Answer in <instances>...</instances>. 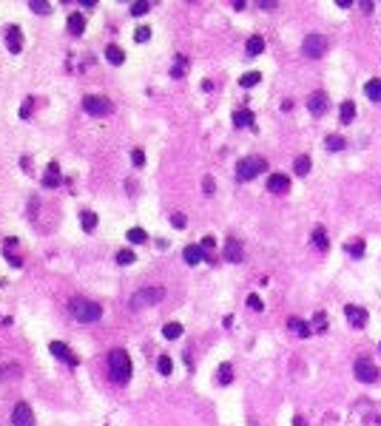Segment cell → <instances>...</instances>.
Wrapping results in <instances>:
<instances>
[{
	"instance_id": "obj_20",
	"label": "cell",
	"mask_w": 381,
	"mask_h": 426,
	"mask_svg": "<svg viewBox=\"0 0 381 426\" xmlns=\"http://www.w3.org/2000/svg\"><path fill=\"white\" fill-rule=\"evenodd\" d=\"M233 125H236V128H253V114L248 108L233 111Z\"/></svg>"
},
{
	"instance_id": "obj_9",
	"label": "cell",
	"mask_w": 381,
	"mask_h": 426,
	"mask_svg": "<svg viewBox=\"0 0 381 426\" xmlns=\"http://www.w3.org/2000/svg\"><path fill=\"white\" fill-rule=\"evenodd\" d=\"M12 423H15V426H31V423H34L31 406L29 404H17L15 412H12Z\"/></svg>"
},
{
	"instance_id": "obj_44",
	"label": "cell",
	"mask_w": 381,
	"mask_h": 426,
	"mask_svg": "<svg viewBox=\"0 0 381 426\" xmlns=\"http://www.w3.org/2000/svg\"><path fill=\"white\" fill-rule=\"evenodd\" d=\"M202 188H205V193H214V179H211V176H205V182H202Z\"/></svg>"
},
{
	"instance_id": "obj_29",
	"label": "cell",
	"mask_w": 381,
	"mask_h": 426,
	"mask_svg": "<svg viewBox=\"0 0 381 426\" xmlns=\"http://www.w3.org/2000/svg\"><path fill=\"white\" fill-rule=\"evenodd\" d=\"M259 80H262L259 71H248V74H242V77H239V83H242V88H253Z\"/></svg>"
},
{
	"instance_id": "obj_12",
	"label": "cell",
	"mask_w": 381,
	"mask_h": 426,
	"mask_svg": "<svg viewBox=\"0 0 381 426\" xmlns=\"http://www.w3.org/2000/svg\"><path fill=\"white\" fill-rule=\"evenodd\" d=\"M267 190H270V193H288V190H290V179L285 174H270V176H267Z\"/></svg>"
},
{
	"instance_id": "obj_35",
	"label": "cell",
	"mask_w": 381,
	"mask_h": 426,
	"mask_svg": "<svg viewBox=\"0 0 381 426\" xmlns=\"http://www.w3.org/2000/svg\"><path fill=\"white\" fill-rule=\"evenodd\" d=\"M134 259H137V256H134V250H128V247L117 253V264H122V267H125V264H131Z\"/></svg>"
},
{
	"instance_id": "obj_22",
	"label": "cell",
	"mask_w": 381,
	"mask_h": 426,
	"mask_svg": "<svg viewBox=\"0 0 381 426\" xmlns=\"http://www.w3.org/2000/svg\"><path fill=\"white\" fill-rule=\"evenodd\" d=\"M353 117H356V102H341V108H338V120H341V123H353Z\"/></svg>"
},
{
	"instance_id": "obj_46",
	"label": "cell",
	"mask_w": 381,
	"mask_h": 426,
	"mask_svg": "<svg viewBox=\"0 0 381 426\" xmlns=\"http://www.w3.org/2000/svg\"><path fill=\"white\" fill-rule=\"evenodd\" d=\"M259 6H262V9H276V0H262Z\"/></svg>"
},
{
	"instance_id": "obj_5",
	"label": "cell",
	"mask_w": 381,
	"mask_h": 426,
	"mask_svg": "<svg viewBox=\"0 0 381 426\" xmlns=\"http://www.w3.org/2000/svg\"><path fill=\"white\" fill-rule=\"evenodd\" d=\"M83 108H86L91 117H106V114H111V111H114V105H111V100H108V97L88 94L86 100H83Z\"/></svg>"
},
{
	"instance_id": "obj_27",
	"label": "cell",
	"mask_w": 381,
	"mask_h": 426,
	"mask_svg": "<svg viewBox=\"0 0 381 426\" xmlns=\"http://www.w3.org/2000/svg\"><path fill=\"white\" fill-rule=\"evenodd\" d=\"M313 245L319 250H327V230L324 227H313Z\"/></svg>"
},
{
	"instance_id": "obj_3",
	"label": "cell",
	"mask_w": 381,
	"mask_h": 426,
	"mask_svg": "<svg viewBox=\"0 0 381 426\" xmlns=\"http://www.w3.org/2000/svg\"><path fill=\"white\" fill-rule=\"evenodd\" d=\"M72 313H74L77 321H97V318L102 316V307L97 301H88V298H74Z\"/></svg>"
},
{
	"instance_id": "obj_42",
	"label": "cell",
	"mask_w": 381,
	"mask_h": 426,
	"mask_svg": "<svg viewBox=\"0 0 381 426\" xmlns=\"http://www.w3.org/2000/svg\"><path fill=\"white\" fill-rule=\"evenodd\" d=\"M327 330V321H324V313H319L316 316V332H324Z\"/></svg>"
},
{
	"instance_id": "obj_47",
	"label": "cell",
	"mask_w": 381,
	"mask_h": 426,
	"mask_svg": "<svg viewBox=\"0 0 381 426\" xmlns=\"http://www.w3.org/2000/svg\"><path fill=\"white\" fill-rule=\"evenodd\" d=\"M293 426H307V420H304L302 415H296V418H293Z\"/></svg>"
},
{
	"instance_id": "obj_8",
	"label": "cell",
	"mask_w": 381,
	"mask_h": 426,
	"mask_svg": "<svg viewBox=\"0 0 381 426\" xmlns=\"http://www.w3.org/2000/svg\"><path fill=\"white\" fill-rule=\"evenodd\" d=\"M344 316H347V321H350L356 330H364V327H367V318H370L364 307H356V304H347V307H344Z\"/></svg>"
},
{
	"instance_id": "obj_11",
	"label": "cell",
	"mask_w": 381,
	"mask_h": 426,
	"mask_svg": "<svg viewBox=\"0 0 381 426\" xmlns=\"http://www.w3.org/2000/svg\"><path fill=\"white\" fill-rule=\"evenodd\" d=\"M307 111L322 117L324 111H327V94H324V91H313V94L307 97Z\"/></svg>"
},
{
	"instance_id": "obj_43",
	"label": "cell",
	"mask_w": 381,
	"mask_h": 426,
	"mask_svg": "<svg viewBox=\"0 0 381 426\" xmlns=\"http://www.w3.org/2000/svg\"><path fill=\"white\" fill-rule=\"evenodd\" d=\"M171 222H174V227H185V216H182V213H174Z\"/></svg>"
},
{
	"instance_id": "obj_41",
	"label": "cell",
	"mask_w": 381,
	"mask_h": 426,
	"mask_svg": "<svg viewBox=\"0 0 381 426\" xmlns=\"http://www.w3.org/2000/svg\"><path fill=\"white\" fill-rule=\"evenodd\" d=\"M199 247H202L205 253H208V250H214V247H216V239H214V236H205V239L199 242Z\"/></svg>"
},
{
	"instance_id": "obj_33",
	"label": "cell",
	"mask_w": 381,
	"mask_h": 426,
	"mask_svg": "<svg viewBox=\"0 0 381 426\" xmlns=\"http://www.w3.org/2000/svg\"><path fill=\"white\" fill-rule=\"evenodd\" d=\"M216 378H219V383H230V378H233V369H230V364H222V367L216 369Z\"/></svg>"
},
{
	"instance_id": "obj_17",
	"label": "cell",
	"mask_w": 381,
	"mask_h": 426,
	"mask_svg": "<svg viewBox=\"0 0 381 426\" xmlns=\"http://www.w3.org/2000/svg\"><path fill=\"white\" fill-rule=\"evenodd\" d=\"M86 31V17L80 15V12H74V15H68V34L80 37Z\"/></svg>"
},
{
	"instance_id": "obj_18",
	"label": "cell",
	"mask_w": 381,
	"mask_h": 426,
	"mask_svg": "<svg viewBox=\"0 0 381 426\" xmlns=\"http://www.w3.org/2000/svg\"><path fill=\"white\" fill-rule=\"evenodd\" d=\"M182 256H185L188 264H199V261H205V250H202L199 245H188L185 250H182Z\"/></svg>"
},
{
	"instance_id": "obj_19",
	"label": "cell",
	"mask_w": 381,
	"mask_h": 426,
	"mask_svg": "<svg viewBox=\"0 0 381 426\" xmlns=\"http://www.w3.org/2000/svg\"><path fill=\"white\" fill-rule=\"evenodd\" d=\"M288 327H290V330H296V335H302V338H307L310 332H313V327H310L307 321H302V318H296V316L288 318Z\"/></svg>"
},
{
	"instance_id": "obj_10",
	"label": "cell",
	"mask_w": 381,
	"mask_h": 426,
	"mask_svg": "<svg viewBox=\"0 0 381 426\" xmlns=\"http://www.w3.org/2000/svg\"><path fill=\"white\" fill-rule=\"evenodd\" d=\"M51 355H54V358H60V361H65L68 364V367H77V355H72V350L65 347L63 341H51Z\"/></svg>"
},
{
	"instance_id": "obj_14",
	"label": "cell",
	"mask_w": 381,
	"mask_h": 426,
	"mask_svg": "<svg viewBox=\"0 0 381 426\" xmlns=\"http://www.w3.org/2000/svg\"><path fill=\"white\" fill-rule=\"evenodd\" d=\"M60 182H63V174H60L57 162H51V165L46 168V176H43V188H57Z\"/></svg>"
},
{
	"instance_id": "obj_21",
	"label": "cell",
	"mask_w": 381,
	"mask_h": 426,
	"mask_svg": "<svg viewBox=\"0 0 381 426\" xmlns=\"http://www.w3.org/2000/svg\"><path fill=\"white\" fill-rule=\"evenodd\" d=\"M106 57H108V63H111V65H122V63H125V51H122L120 46L111 43L106 49Z\"/></svg>"
},
{
	"instance_id": "obj_34",
	"label": "cell",
	"mask_w": 381,
	"mask_h": 426,
	"mask_svg": "<svg viewBox=\"0 0 381 426\" xmlns=\"http://www.w3.org/2000/svg\"><path fill=\"white\" fill-rule=\"evenodd\" d=\"M29 9H31V12H37V15H49V12H51V6L46 3V0H31Z\"/></svg>"
},
{
	"instance_id": "obj_26",
	"label": "cell",
	"mask_w": 381,
	"mask_h": 426,
	"mask_svg": "<svg viewBox=\"0 0 381 426\" xmlns=\"http://www.w3.org/2000/svg\"><path fill=\"white\" fill-rule=\"evenodd\" d=\"M125 236H128V242H131V245H143V242H148V233H145L143 227H131V230L125 233Z\"/></svg>"
},
{
	"instance_id": "obj_30",
	"label": "cell",
	"mask_w": 381,
	"mask_h": 426,
	"mask_svg": "<svg viewBox=\"0 0 381 426\" xmlns=\"http://www.w3.org/2000/svg\"><path fill=\"white\" fill-rule=\"evenodd\" d=\"M324 145H327V151H341V148H344V137H338V134H330V137L324 139Z\"/></svg>"
},
{
	"instance_id": "obj_4",
	"label": "cell",
	"mask_w": 381,
	"mask_h": 426,
	"mask_svg": "<svg viewBox=\"0 0 381 426\" xmlns=\"http://www.w3.org/2000/svg\"><path fill=\"white\" fill-rule=\"evenodd\" d=\"M162 298H165V290L162 287H143V290H137V293L131 296V307H134V310H140V307H151V304L162 301Z\"/></svg>"
},
{
	"instance_id": "obj_6",
	"label": "cell",
	"mask_w": 381,
	"mask_h": 426,
	"mask_svg": "<svg viewBox=\"0 0 381 426\" xmlns=\"http://www.w3.org/2000/svg\"><path fill=\"white\" fill-rule=\"evenodd\" d=\"M302 51L307 54L310 60H319V57H324V51H327V40H324L322 34H307L304 37V43H302Z\"/></svg>"
},
{
	"instance_id": "obj_32",
	"label": "cell",
	"mask_w": 381,
	"mask_h": 426,
	"mask_svg": "<svg viewBox=\"0 0 381 426\" xmlns=\"http://www.w3.org/2000/svg\"><path fill=\"white\" fill-rule=\"evenodd\" d=\"M185 65H188V57L177 54V63H174V68H171V77H177V80H180L182 74H185Z\"/></svg>"
},
{
	"instance_id": "obj_23",
	"label": "cell",
	"mask_w": 381,
	"mask_h": 426,
	"mask_svg": "<svg viewBox=\"0 0 381 426\" xmlns=\"http://www.w3.org/2000/svg\"><path fill=\"white\" fill-rule=\"evenodd\" d=\"M310 165H313V162H310V157H307V153H302V157H296L293 171H296L299 176H307V174H310Z\"/></svg>"
},
{
	"instance_id": "obj_31",
	"label": "cell",
	"mask_w": 381,
	"mask_h": 426,
	"mask_svg": "<svg viewBox=\"0 0 381 426\" xmlns=\"http://www.w3.org/2000/svg\"><path fill=\"white\" fill-rule=\"evenodd\" d=\"M157 369H159V375H171L174 361L168 358V355H159V358H157Z\"/></svg>"
},
{
	"instance_id": "obj_25",
	"label": "cell",
	"mask_w": 381,
	"mask_h": 426,
	"mask_svg": "<svg viewBox=\"0 0 381 426\" xmlns=\"http://www.w3.org/2000/svg\"><path fill=\"white\" fill-rule=\"evenodd\" d=\"M80 224H83V230L91 233L94 227H97V216H94L91 210H83V213H80Z\"/></svg>"
},
{
	"instance_id": "obj_15",
	"label": "cell",
	"mask_w": 381,
	"mask_h": 426,
	"mask_svg": "<svg viewBox=\"0 0 381 426\" xmlns=\"http://www.w3.org/2000/svg\"><path fill=\"white\" fill-rule=\"evenodd\" d=\"M245 51H248V57H259L262 51H265V37H262V34L248 37V43H245Z\"/></svg>"
},
{
	"instance_id": "obj_39",
	"label": "cell",
	"mask_w": 381,
	"mask_h": 426,
	"mask_svg": "<svg viewBox=\"0 0 381 426\" xmlns=\"http://www.w3.org/2000/svg\"><path fill=\"white\" fill-rule=\"evenodd\" d=\"M131 162H134V168H143L145 165V153L140 151V148H134V151H131Z\"/></svg>"
},
{
	"instance_id": "obj_7",
	"label": "cell",
	"mask_w": 381,
	"mask_h": 426,
	"mask_svg": "<svg viewBox=\"0 0 381 426\" xmlns=\"http://www.w3.org/2000/svg\"><path fill=\"white\" fill-rule=\"evenodd\" d=\"M353 372H356V378H359L361 383H373L375 378H378V369L373 367V361H370V358H356V364H353Z\"/></svg>"
},
{
	"instance_id": "obj_37",
	"label": "cell",
	"mask_w": 381,
	"mask_h": 426,
	"mask_svg": "<svg viewBox=\"0 0 381 426\" xmlns=\"http://www.w3.org/2000/svg\"><path fill=\"white\" fill-rule=\"evenodd\" d=\"M347 253H350V256H356V259H359V256H364V242H350V245H347Z\"/></svg>"
},
{
	"instance_id": "obj_13",
	"label": "cell",
	"mask_w": 381,
	"mask_h": 426,
	"mask_svg": "<svg viewBox=\"0 0 381 426\" xmlns=\"http://www.w3.org/2000/svg\"><path fill=\"white\" fill-rule=\"evenodd\" d=\"M6 49L12 51V54H17V51L23 49V31H20V26L6 29Z\"/></svg>"
},
{
	"instance_id": "obj_48",
	"label": "cell",
	"mask_w": 381,
	"mask_h": 426,
	"mask_svg": "<svg viewBox=\"0 0 381 426\" xmlns=\"http://www.w3.org/2000/svg\"><path fill=\"white\" fill-rule=\"evenodd\" d=\"M80 6H86V9H94V6H97V0H80Z\"/></svg>"
},
{
	"instance_id": "obj_38",
	"label": "cell",
	"mask_w": 381,
	"mask_h": 426,
	"mask_svg": "<svg viewBox=\"0 0 381 426\" xmlns=\"http://www.w3.org/2000/svg\"><path fill=\"white\" fill-rule=\"evenodd\" d=\"M248 307H251V310H256V313L265 310V304H262V298L256 296V293H251V296H248Z\"/></svg>"
},
{
	"instance_id": "obj_28",
	"label": "cell",
	"mask_w": 381,
	"mask_h": 426,
	"mask_svg": "<svg viewBox=\"0 0 381 426\" xmlns=\"http://www.w3.org/2000/svg\"><path fill=\"white\" fill-rule=\"evenodd\" d=\"M162 335H165V338H180V335H182V324H177V321H168V324L162 327Z\"/></svg>"
},
{
	"instance_id": "obj_16",
	"label": "cell",
	"mask_w": 381,
	"mask_h": 426,
	"mask_svg": "<svg viewBox=\"0 0 381 426\" xmlns=\"http://www.w3.org/2000/svg\"><path fill=\"white\" fill-rule=\"evenodd\" d=\"M225 259L242 261V242H239V239H228V245H225Z\"/></svg>"
},
{
	"instance_id": "obj_2",
	"label": "cell",
	"mask_w": 381,
	"mask_h": 426,
	"mask_svg": "<svg viewBox=\"0 0 381 426\" xmlns=\"http://www.w3.org/2000/svg\"><path fill=\"white\" fill-rule=\"evenodd\" d=\"M262 171H267L265 157H245V159H239V162H236V179L239 182L253 179V176L262 174Z\"/></svg>"
},
{
	"instance_id": "obj_49",
	"label": "cell",
	"mask_w": 381,
	"mask_h": 426,
	"mask_svg": "<svg viewBox=\"0 0 381 426\" xmlns=\"http://www.w3.org/2000/svg\"><path fill=\"white\" fill-rule=\"evenodd\" d=\"M378 350H381V344H378Z\"/></svg>"
},
{
	"instance_id": "obj_40",
	"label": "cell",
	"mask_w": 381,
	"mask_h": 426,
	"mask_svg": "<svg viewBox=\"0 0 381 426\" xmlns=\"http://www.w3.org/2000/svg\"><path fill=\"white\" fill-rule=\"evenodd\" d=\"M148 9H151L148 3H134V6H131V15H134V17H143Z\"/></svg>"
},
{
	"instance_id": "obj_36",
	"label": "cell",
	"mask_w": 381,
	"mask_h": 426,
	"mask_svg": "<svg viewBox=\"0 0 381 426\" xmlns=\"http://www.w3.org/2000/svg\"><path fill=\"white\" fill-rule=\"evenodd\" d=\"M134 40H137V43H148V40H151V29H148V26H140V29L134 31Z\"/></svg>"
},
{
	"instance_id": "obj_24",
	"label": "cell",
	"mask_w": 381,
	"mask_h": 426,
	"mask_svg": "<svg viewBox=\"0 0 381 426\" xmlns=\"http://www.w3.org/2000/svg\"><path fill=\"white\" fill-rule=\"evenodd\" d=\"M364 94L373 102H381V80H370V83L364 86Z\"/></svg>"
},
{
	"instance_id": "obj_1",
	"label": "cell",
	"mask_w": 381,
	"mask_h": 426,
	"mask_svg": "<svg viewBox=\"0 0 381 426\" xmlns=\"http://www.w3.org/2000/svg\"><path fill=\"white\" fill-rule=\"evenodd\" d=\"M108 372L114 383H128L131 378V358L125 350H111L108 353Z\"/></svg>"
},
{
	"instance_id": "obj_45",
	"label": "cell",
	"mask_w": 381,
	"mask_h": 426,
	"mask_svg": "<svg viewBox=\"0 0 381 426\" xmlns=\"http://www.w3.org/2000/svg\"><path fill=\"white\" fill-rule=\"evenodd\" d=\"M29 114H31V100H26V102H23V108H20V117L26 120Z\"/></svg>"
}]
</instances>
